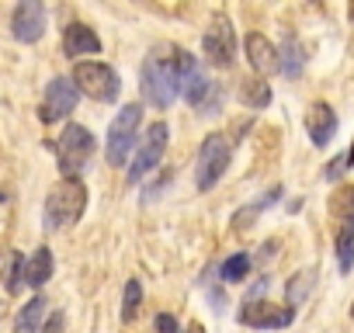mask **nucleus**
I'll list each match as a JSON object with an SVG mask.
<instances>
[{
  "label": "nucleus",
  "instance_id": "nucleus-1",
  "mask_svg": "<svg viewBox=\"0 0 354 333\" xmlns=\"http://www.w3.org/2000/svg\"><path fill=\"white\" fill-rule=\"evenodd\" d=\"M142 97L167 111L177 97H181V77H177V53L174 56H163V53H153L146 56L142 63Z\"/></svg>",
  "mask_w": 354,
  "mask_h": 333
},
{
  "label": "nucleus",
  "instance_id": "nucleus-2",
  "mask_svg": "<svg viewBox=\"0 0 354 333\" xmlns=\"http://www.w3.org/2000/svg\"><path fill=\"white\" fill-rule=\"evenodd\" d=\"M91 156H94V135L84 125H66L56 139V160H59L63 181H77V174L87 171Z\"/></svg>",
  "mask_w": 354,
  "mask_h": 333
},
{
  "label": "nucleus",
  "instance_id": "nucleus-3",
  "mask_svg": "<svg viewBox=\"0 0 354 333\" xmlns=\"http://www.w3.org/2000/svg\"><path fill=\"white\" fill-rule=\"evenodd\" d=\"M84 209H87V188L80 181H59L46 198V226L66 229L84 216Z\"/></svg>",
  "mask_w": 354,
  "mask_h": 333
},
{
  "label": "nucleus",
  "instance_id": "nucleus-4",
  "mask_svg": "<svg viewBox=\"0 0 354 333\" xmlns=\"http://www.w3.org/2000/svg\"><path fill=\"white\" fill-rule=\"evenodd\" d=\"M230 156H233V146H230L226 135L212 132L202 142L198 160H195V184H198V191H212L216 188V181L226 174V166H230Z\"/></svg>",
  "mask_w": 354,
  "mask_h": 333
},
{
  "label": "nucleus",
  "instance_id": "nucleus-5",
  "mask_svg": "<svg viewBox=\"0 0 354 333\" xmlns=\"http://www.w3.org/2000/svg\"><path fill=\"white\" fill-rule=\"evenodd\" d=\"M70 80L77 84L80 94H87V97H94V101H101V104L118 101V91H122L118 73H115L108 63H77Z\"/></svg>",
  "mask_w": 354,
  "mask_h": 333
},
{
  "label": "nucleus",
  "instance_id": "nucleus-6",
  "mask_svg": "<svg viewBox=\"0 0 354 333\" xmlns=\"http://www.w3.org/2000/svg\"><path fill=\"white\" fill-rule=\"evenodd\" d=\"M139 118H142L139 104H125L111 118V125H108V163L111 166H125L132 146L139 142Z\"/></svg>",
  "mask_w": 354,
  "mask_h": 333
},
{
  "label": "nucleus",
  "instance_id": "nucleus-7",
  "mask_svg": "<svg viewBox=\"0 0 354 333\" xmlns=\"http://www.w3.org/2000/svg\"><path fill=\"white\" fill-rule=\"evenodd\" d=\"M167 139H170L167 122H153V125L142 132V139H139V146H136V163L129 166V181H132V184H139L146 174H153L156 166H160V156H163V149H167Z\"/></svg>",
  "mask_w": 354,
  "mask_h": 333
},
{
  "label": "nucleus",
  "instance_id": "nucleus-8",
  "mask_svg": "<svg viewBox=\"0 0 354 333\" xmlns=\"http://www.w3.org/2000/svg\"><path fill=\"white\" fill-rule=\"evenodd\" d=\"M177 77H181V94H185V101L195 104V108H205V104H209V94H216V87L209 84L202 63H198L192 53L177 49Z\"/></svg>",
  "mask_w": 354,
  "mask_h": 333
},
{
  "label": "nucleus",
  "instance_id": "nucleus-9",
  "mask_svg": "<svg viewBox=\"0 0 354 333\" xmlns=\"http://www.w3.org/2000/svg\"><path fill=\"white\" fill-rule=\"evenodd\" d=\"M202 49H205V56H209L212 66H219V70H230L233 66V59H236V35H233V25L223 15H216L212 25L205 28Z\"/></svg>",
  "mask_w": 354,
  "mask_h": 333
},
{
  "label": "nucleus",
  "instance_id": "nucleus-10",
  "mask_svg": "<svg viewBox=\"0 0 354 333\" xmlns=\"http://www.w3.org/2000/svg\"><path fill=\"white\" fill-rule=\"evenodd\" d=\"M295 309L292 305H274V302H247L240 309V323L250 330H281L292 326Z\"/></svg>",
  "mask_w": 354,
  "mask_h": 333
},
{
  "label": "nucleus",
  "instance_id": "nucleus-11",
  "mask_svg": "<svg viewBox=\"0 0 354 333\" xmlns=\"http://www.w3.org/2000/svg\"><path fill=\"white\" fill-rule=\"evenodd\" d=\"M11 32L18 42H39L46 35V8L39 0H21L15 8V18H11Z\"/></svg>",
  "mask_w": 354,
  "mask_h": 333
},
{
  "label": "nucleus",
  "instance_id": "nucleus-12",
  "mask_svg": "<svg viewBox=\"0 0 354 333\" xmlns=\"http://www.w3.org/2000/svg\"><path fill=\"white\" fill-rule=\"evenodd\" d=\"M77 97H80V91H77L73 80H66V77L49 80V87H46V104H42V118H46V122L66 118V115L77 108Z\"/></svg>",
  "mask_w": 354,
  "mask_h": 333
},
{
  "label": "nucleus",
  "instance_id": "nucleus-13",
  "mask_svg": "<svg viewBox=\"0 0 354 333\" xmlns=\"http://www.w3.org/2000/svg\"><path fill=\"white\" fill-rule=\"evenodd\" d=\"M247 59H250V66H254L261 77H271V73L281 70V66H278V46L268 42L261 32H250V35H247Z\"/></svg>",
  "mask_w": 354,
  "mask_h": 333
},
{
  "label": "nucleus",
  "instance_id": "nucleus-14",
  "mask_svg": "<svg viewBox=\"0 0 354 333\" xmlns=\"http://www.w3.org/2000/svg\"><path fill=\"white\" fill-rule=\"evenodd\" d=\"M306 132H309L313 146H326V142L337 135V115H333V108L323 104V101H316V104L306 111Z\"/></svg>",
  "mask_w": 354,
  "mask_h": 333
},
{
  "label": "nucleus",
  "instance_id": "nucleus-15",
  "mask_svg": "<svg viewBox=\"0 0 354 333\" xmlns=\"http://www.w3.org/2000/svg\"><path fill=\"white\" fill-rule=\"evenodd\" d=\"M63 53L73 56V59H77V56H94V53H101V39L94 35V28L73 21V25L63 32Z\"/></svg>",
  "mask_w": 354,
  "mask_h": 333
},
{
  "label": "nucleus",
  "instance_id": "nucleus-16",
  "mask_svg": "<svg viewBox=\"0 0 354 333\" xmlns=\"http://www.w3.org/2000/svg\"><path fill=\"white\" fill-rule=\"evenodd\" d=\"M49 278H53V250H49V247H39V250L25 260V285L42 288Z\"/></svg>",
  "mask_w": 354,
  "mask_h": 333
},
{
  "label": "nucleus",
  "instance_id": "nucleus-17",
  "mask_svg": "<svg viewBox=\"0 0 354 333\" xmlns=\"http://www.w3.org/2000/svg\"><path fill=\"white\" fill-rule=\"evenodd\" d=\"M46 298L42 295H35L28 305H21V312H18V319H15V333H39V323H42V316H46Z\"/></svg>",
  "mask_w": 354,
  "mask_h": 333
},
{
  "label": "nucleus",
  "instance_id": "nucleus-18",
  "mask_svg": "<svg viewBox=\"0 0 354 333\" xmlns=\"http://www.w3.org/2000/svg\"><path fill=\"white\" fill-rule=\"evenodd\" d=\"M302 63H306V56H302V49H299V39H295V35H285V46L278 49V66H281V73H285V77H299V73H302Z\"/></svg>",
  "mask_w": 354,
  "mask_h": 333
},
{
  "label": "nucleus",
  "instance_id": "nucleus-19",
  "mask_svg": "<svg viewBox=\"0 0 354 333\" xmlns=\"http://www.w3.org/2000/svg\"><path fill=\"white\" fill-rule=\"evenodd\" d=\"M337 264L344 274L354 267V222H344L337 233Z\"/></svg>",
  "mask_w": 354,
  "mask_h": 333
},
{
  "label": "nucleus",
  "instance_id": "nucleus-20",
  "mask_svg": "<svg viewBox=\"0 0 354 333\" xmlns=\"http://www.w3.org/2000/svg\"><path fill=\"white\" fill-rule=\"evenodd\" d=\"M240 101H243L247 108H268V104H271V87H268L264 80H247V84L240 87Z\"/></svg>",
  "mask_w": 354,
  "mask_h": 333
},
{
  "label": "nucleus",
  "instance_id": "nucleus-21",
  "mask_svg": "<svg viewBox=\"0 0 354 333\" xmlns=\"http://www.w3.org/2000/svg\"><path fill=\"white\" fill-rule=\"evenodd\" d=\"M139 302H142V285H139V278H129L125 298H122V319H125V323H132V319L139 316Z\"/></svg>",
  "mask_w": 354,
  "mask_h": 333
},
{
  "label": "nucleus",
  "instance_id": "nucleus-22",
  "mask_svg": "<svg viewBox=\"0 0 354 333\" xmlns=\"http://www.w3.org/2000/svg\"><path fill=\"white\" fill-rule=\"evenodd\" d=\"M330 209H333V216H340L344 222H354V184H347V188H340V191L333 195V202H330Z\"/></svg>",
  "mask_w": 354,
  "mask_h": 333
},
{
  "label": "nucleus",
  "instance_id": "nucleus-23",
  "mask_svg": "<svg viewBox=\"0 0 354 333\" xmlns=\"http://www.w3.org/2000/svg\"><path fill=\"white\" fill-rule=\"evenodd\" d=\"M247 271H250V254H233L223 264V281H243Z\"/></svg>",
  "mask_w": 354,
  "mask_h": 333
},
{
  "label": "nucleus",
  "instance_id": "nucleus-24",
  "mask_svg": "<svg viewBox=\"0 0 354 333\" xmlns=\"http://www.w3.org/2000/svg\"><path fill=\"white\" fill-rule=\"evenodd\" d=\"M21 288H25V257L15 254V257H11V271H8V292L18 295Z\"/></svg>",
  "mask_w": 354,
  "mask_h": 333
},
{
  "label": "nucleus",
  "instance_id": "nucleus-25",
  "mask_svg": "<svg viewBox=\"0 0 354 333\" xmlns=\"http://www.w3.org/2000/svg\"><path fill=\"white\" fill-rule=\"evenodd\" d=\"M309 288H313V271H302V274H295V278L288 281V302L295 305L302 295H309Z\"/></svg>",
  "mask_w": 354,
  "mask_h": 333
},
{
  "label": "nucleus",
  "instance_id": "nucleus-26",
  "mask_svg": "<svg viewBox=\"0 0 354 333\" xmlns=\"http://www.w3.org/2000/svg\"><path fill=\"white\" fill-rule=\"evenodd\" d=\"M344 171H347V153H344V156H337V160H330V163H326V181H337V178H340V174H344Z\"/></svg>",
  "mask_w": 354,
  "mask_h": 333
},
{
  "label": "nucleus",
  "instance_id": "nucleus-27",
  "mask_svg": "<svg viewBox=\"0 0 354 333\" xmlns=\"http://www.w3.org/2000/svg\"><path fill=\"white\" fill-rule=\"evenodd\" d=\"M156 333H181V330H177V319L170 312H160L156 316Z\"/></svg>",
  "mask_w": 354,
  "mask_h": 333
},
{
  "label": "nucleus",
  "instance_id": "nucleus-28",
  "mask_svg": "<svg viewBox=\"0 0 354 333\" xmlns=\"http://www.w3.org/2000/svg\"><path fill=\"white\" fill-rule=\"evenodd\" d=\"M59 330H63V316H59V312H53V316L46 319V326H42L39 333H59Z\"/></svg>",
  "mask_w": 354,
  "mask_h": 333
},
{
  "label": "nucleus",
  "instance_id": "nucleus-29",
  "mask_svg": "<svg viewBox=\"0 0 354 333\" xmlns=\"http://www.w3.org/2000/svg\"><path fill=\"white\" fill-rule=\"evenodd\" d=\"M185 333H205V326H202V323H192V326H188Z\"/></svg>",
  "mask_w": 354,
  "mask_h": 333
},
{
  "label": "nucleus",
  "instance_id": "nucleus-30",
  "mask_svg": "<svg viewBox=\"0 0 354 333\" xmlns=\"http://www.w3.org/2000/svg\"><path fill=\"white\" fill-rule=\"evenodd\" d=\"M347 166H354V142H351V153H347Z\"/></svg>",
  "mask_w": 354,
  "mask_h": 333
},
{
  "label": "nucleus",
  "instance_id": "nucleus-31",
  "mask_svg": "<svg viewBox=\"0 0 354 333\" xmlns=\"http://www.w3.org/2000/svg\"><path fill=\"white\" fill-rule=\"evenodd\" d=\"M351 18H354V8H351Z\"/></svg>",
  "mask_w": 354,
  "mask_h": 333
},
{
  "label": "nucleus",
  "instance_id": "nucleus-32",
  "mask_svg": "<svg viewBox=\"0 0 354 333\" xmlns=\"http://www.w3.org/2000/svg\"><path fill=\"white\" fill-rule=\"evenodd\" d=\"M351 316H354V305H351Z\"/></svg>",
  "mask_w": 354,
  "mask_h": 333
}]
</instances>
